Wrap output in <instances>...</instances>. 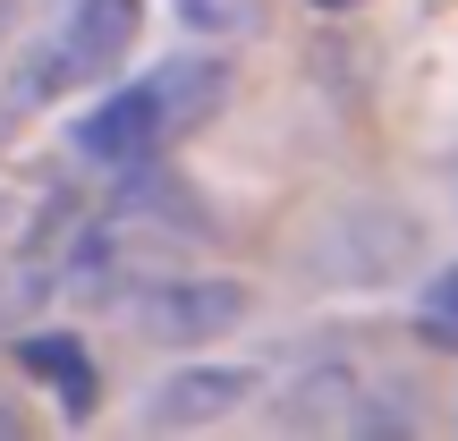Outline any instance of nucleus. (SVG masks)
<instances>
[{"mask_svg":"<svg viewBox=\"0 0 458 441\" xmlns=\"http://www.w3.org/2000/svg\"><path fill=\"white\" fill-rule=\"evenodd\" d=\"M408 399H416L408 382H357V399H348L340 425H348V433H382V441H391V433H408V425H416Z\"/></svg>","mask_w":458,"mask_h":441,"instance_id":"nucleus-10","label":"nucleus"},{"mask_svg":"<svg viewBox=\"0 0 458 441\" xmlns=\"http://www.w3.org/2000/svg\"><path fill=\"white\" fill-rule=\"evenodd\" d=\"M51 34L68 43V68H77V85H94V77H111L119 51L136 43V0H68V17H60Z\"/></svg>","mask_w":458,"mask_h":441,"instance_id":"nucleus-6","label":"nucleus"},{"mask_svg":"<svg viewBox=\"0 0 458 441\" xmlns=\"http://www.w3.org/2000/svg\"><path fill=\"white\" fill-rule=\"evenodd\" d=\"M416 340L425 348H458V323H416Z\"/></svg>","mask_w":458,"mask_h":441,"instance_id":"nucleus-13","label":"nucleus"},{"mask_svg":"<svg viewBox=\"0 0 458 441\" xmlns=\"http://www.w3.org/2000/svg\"><path fill=\"white\" fill-rule=\"evenodd\" d=\"M357 382H365V374H357L348 357H314V365H297L289 391L272 399V425H280V433H331V425L348 416V399H357Z\"/></svg>","mask_w":458,"mask_h":441,"instance_id":"nucleus-7","label":"nucleus"},{"mask_svg":"<svg viewBox=\"0 0 458 441\" xmlns=\"http://www.w3.org/2000/svg\"><path fill=\"white\" fill-rule=\"evenodd\" d=\"M153 145H162V111H153L145 85H119V94H102L94 111L77 119V153H85V162H102V170L145 162Z\"/></svg>","mask_w":458,"mask_h":441,"instance_id":"nucleus-4","label":"nucleus"},{"mask_svg":"<svg viewBox=\"0 0 458 441\" xmlns=\"http://www.w3.org/2000/svg\"><path fill=\"white\" fill-rule=\"evenodd\" d=\"M314 9H348V0H314Z\"/></svg>","mask_w":458,"mask_h":441,"instance_id":"nucleus-16","label":"nucleus"},{"mask_svg":"<svg viewBox=\"0 0 458 441\" xmlns=\"http://www.w3.org/2000/svg\"><path fill=\"white\" fill-rule=\"evenodd\" d=\"M416 263V221L391 204H340L323 229L306 238V272L331 289H382Z\"/></svg>","mask_w":458,"mask_h":441,"instance_id":"nucleus-1","label":"nucleus"},{"mask_svg":"<svg viewBox=\"0 0 458 441\" xmlns=\"http://www.w3.org/2000/svg\"><path fill=\"white\" fill-rule=\"evenodd\" d=\"M416 323H458V263H450V272H442V280L425 289V306H416Z\"/></svg>","mask_w":458,"mask_h":441,"instance_id":"nucleus-12","label":"nucleus"},{"mask_svg":"<svg viewBox=\"0 0 458 441\" xmlns=\"http://www.w3.org/2000/svg\"><path fill=\"white\" fill-rule=\"evenodd\" d=\"M9 433H17V408H0V441H9Z\"/></svg>","mask_w":458,"mask_h":441,"instance_id":"nucleus-15","label":"nucleus"},{"mask_svg":"<svg viewBox=\"0 0 458 441\" xmlns=\"http://www.w3.org/2000/svg\"><path fill=\"white\" fill-rule=\"evenodd\" d=\"M170 9H179V26L187 34H255V0H170Z\"/></svg>","mask_w":458,"mask_h":441,"instance_id":"nucleus-11","label":"nucleus"},{"mask_svg":"<svg viewBox=\"0 0 458 441\" xmlns=\"http://www.w3.org/2000/svg\"><path fill=\"white\" fill-rule=\"evenodd\" d=\"M9 26H17V0H0V43H9Z\"/></svg>","mask_w":458,"mask_h":441,"instance_id":"nucleus-14","label":"nucleus"},{"mask_svg":"<svg viewBox=\"0 0 458 441\" xmlns=\"http://www.w3.org/2000/svg\"><path fill=\"white\" fill-rule=\"evenodd\" d=\"M263 374L255 365H170L162 382L145 391V425L153 433H196V425H221L238 399H255Z\"/></svg>","mask_w":458,"mask_h":441,"instance_id":"nucleus-3","label":"nucleus"},{"mask_svg":"<svg viewBox=\"0 0 458 441\" xmlns=\"http://www.w3.org/2000/svg\"><path fill=\"white\" fill-rule=\"evenodd\" d=\"M111 306H119V323H128L136 340H162V348H196V340H221V331H238L255 297H246L238 280L162 272V280H145V289H119Z\"/></svg>","mask_w":458,"mask_h":441,"instance_id":"nucleus-2","label":"nucleus"},{"mask_svg":"<svg viewBox=\"0 0 458 441\" xmlns=\"http://www.w3.org/2000/svg\"><path fill=\"white\" fill-rule=\"evenodd\" d=\"M0 229H9V196H0Z\"/></svg>","mask_w":458,"mask_h":441,"instance_id":"nucleus-17","label":"nucleus"},{"mask_svg":"<svg viewBox=\"0 0 458 441\" xmlns=\"http://www.w3.org/2000/svg\"><path fill=\"white\" fill-rule=\"evenodd\" d=\"M68 85H77V68H68V43L60 34H43V43L26 51V60L9 68V111H43V102H60Z\"/></svg>","mask_w":458,"mask_h":441,"instance_id":"nucleus-9","label":"nucleus"},{"mask_svg":"<svg viewBox=\"0 0 458 441\" xmlns=\"http://www.w3.org/2000/svg\"><path fill=\"white\" fill-rule=\"evenodd\" d=\"M17 357H26V374L60 382V408H68V416L94 408V365H85V348H77V340H60V331H34Z\"/></svg>","mask_w":458,"mask_h":441,"instance_id":"nucleus-8","label":"nucleus"},{"mask_svg":"<svg viewBox=\"0 0 458 441\" xmlns=\"http://www.w3.org/2000/svg\"><path fill=\"white\" fill-rule=\"evenodd\" d=\"M145 94H153V111H162V136L204 128V119L229 102V60H213V51H179L170 68L145 77Z\"/></svg>","mask_w":458,"mask_h":441,"instance_id":"nucleus-5","label":"nucleus"}]
</instances>
